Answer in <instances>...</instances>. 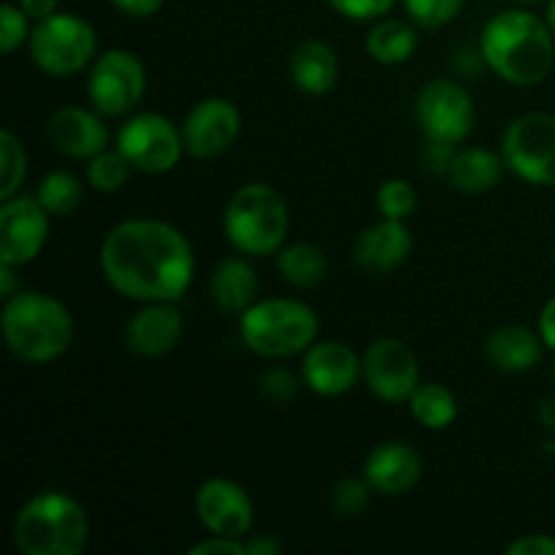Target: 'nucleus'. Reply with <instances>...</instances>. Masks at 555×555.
<instances>
[{
	"label": "nucleus",
	"instance_id": "nucleus-28",
	"mask_svg": "<svg viewBox=\"0 0 555 555\" xmlns=\"http://www.w3.org/2000/svg\"><path fill=\"white\" fill-rule=\"evenodd\" d=\"M36 198L52 217H68L85 201V184L70 171H52L38 182Z\"/></svg>",
	"mask_w": 555,
	"mask_h": 555
},
{
	"label": "nucleus",
	"instance_id": "nucleus-22",
	"mask_svg": "<svg viewBox=\"0 0 555 555\" xmlns=\"http://www.w3.org/2000/svg\"><path fill=\"white\" fill-rule=\"evenodd\" d=\"M542 336L526 325H499L486 339V356L499 372L520 374L542 361Z\"/></svg>",
	"mask_w": 555,
	"mask_h": 555
},
{
	"label": "nucleus",
	"instance_id": "nucleus-43",
	"mask_svg": "<svg viewBox=\"0 0 555 555\" xmlns=\"http://www.w3.org/2000/svg\"><path fill=\"white\" fill-rule=\"evenodd\" d=\"M14 293H20L16 291V271H14V266H5V263H0V298H11L14 296Z\"/></svg>",
	"mask_w": 555,
	"mask_h": 555
},
{
	"label": "nucleus",
	"instance_id": "nucleus-32",
	"mask_svg": "<svg viewBox=\"0 0 555 555\" xmlns=\"http://www.w3.org/2000/svg\"><path fill=\"white\" fill-rule=\"evenodd\" d=\"M466 0H404L406 16L423 30H439L461 14Z\"/></svg>",
	"mask_w": 555,
	"mask_h": 555
},
{
	"label": "nucleus",
	"instance_id": "nucleus-34",
	"mask_svg": "<svg viewBox=\"0 0 555 555\" xmlns=\"http://www.w3.org/2000/svg\"><path fill=\"white\" fill-rule=\"evenodd\" d=\"M30 16L20 9V3L0 5V49L5 54L16 52L22 43L30 41Z\"/></svg>",
	"mask_w": 555,
	"mask_h": 555
},
{
	"label": "nucleus",
	"instance_id": "nucleus-8",
	"mask_svg": "<svg viewBox=\"0 0 555 555\" xmlns=\"http://www.w3.org/2000/svg\"><path fill=\"white\" fill-rule=\"evenodd\" d=\"M502 157L509 171L537 188H555V114L529 112L507 125Z\"/></svg>",
	"mask_w": 555,
	"mask_h": 555
},
{
	"label": "nucleus",
	"instance_id": "nucleus-6",
	"mask_svg": "<svg viewBox=\"0 0 555 555\" xmlns=\"http://www.w3.org/2000/svg\"><path fill=\"white\" fill-rule=\"evenodd\" d=\"M318 314L296 298H260L238 314V336L244 347L260 358L304 356L318 341Z\"/></svg>",
	"mask_w": 555,
	"mask_h": 555
},
{
	"label": "nucleus",
	"instance_id": "nucleus-13",
	"mask_svg": "<svg viewBox=\"0 0 555 555\" xmlns=\"http://www.w3.org/2000/svg\"><path fill=\"white\" fill-rule=\"evenodd\" d=\"M49 217L36 193L0 201V263L20 269L36 260L47 244Z\"/></svg>",
	"mask_w": 555,
	"mask_h": 555
},
{
	"label": "nucleus",
	"instance_id": "nucleus-9",
	"mask_svg": "<svg viewBox=\"0 0 555 555\" xmlns=\"http://www.w3.org/2000/svg\"><path fill=\"white\" fill-rule=\"evenodd\" d=\"M117 150L139 173H168L184 155L182 128L157 112L133 114L117 133Z\"/></svg>",
	"mask_w": 555,
	"mask_h": 555
},
{
	"label": "nucleus",
	"instance_id": "nucleus-2",
	"mask_svg": "<svg viewBox=\"0 0 555 555\" xmlns=\"http://www.w3.org/2000/svg\"><path fill=\"white\" fill-rule=\"evenodd\" d=\"M480 54L488 68L507 85L537 87L553 70L555 36L534 11L507 9L482 27Z\"/></svg>",
	"mask_w": 555,
	"mask_h": 555
},
{
	"label": "nucleus",
	"instance_id": "nucleus-17",
	"mask_svg": "<svg viewBox=\"0 0 555 555\" xmlns=\"http://www.w3.org/2000/svg\"><path fill=\"white\" fill-rule=\"evenodd\" d=\"M47 139L57 155L70 160H90L108 146V128L101 112L63 106L49 117Z\"/></svg>",
	"mask_w": 555,
	"mask_h": 555
},
{
	"label": "nucleus",
	"instance_id": "nucleus-27",
	"mask_svg": "<svg viewBox=\"0 0 555 555\" xmlns=\"http://www.w3.org/2000/svg\"><path fill=\"white\" fill-rule=\"evenodd\" d=\"M406 404H410L412 417L423 428H428V431H444L459 417V399L442 383L417 385V390L412 393V399Z\"/></svg>",
	"mask_w": 555,
	"mask_h": 555
},
{
	"label": "nucleus",
	"instance_id": "nucleus-33",
	"mask_svg": "<svg viewBox=\"0 0 555 555\" xmlns=\"http://www.w3.org/2000/svg\"><path fill=\"white\" fill-rule=\"evenodd\" d=\"M374 488L369 486V480H358V477H345L334 486V493H331V502H334V509L341 515V518H358V515L366 513L369 499H372Z\"/></svg>",
	"mask_w": 555,
	"mask_h": 555
},
{
	"label": "nucleus",
	"instance_id": "nucleus-40",
	"mask_svg": "<svg viewBox=\"0 0 555 555\" xmlns=\"http://www.w3.org/2000/svg\"><path fill=\"white\" fill-rule=\"evenodd\" d=\"M244 545H247V555H276V553H282V542L274 540L271 534H247Z\"/></svg>",
	"mask_w": 555,
	"mask_h": 555
},
{
	"label": "nucleus",
	"instance_id": "nucleus-16",
	"mask_svg": "<svg viewBox=\"0 0 555 555\" xmlns=\"http://www.w3.org/2000/svg\"><path fill=\"white\" fill-rule=\"evenodd\" d=\"M301 377L312 393L336 399L356 388L363 379V358L345 341H314L301 361Z\"/></svg>",
	"mask_w": 555,
	"mask_h": 555
},
{
	"label": "nucleus",
	"instance_id": "nucleus-30",
	"mask_svg": "<svg viewBox=\"0 0 555 555\" xmlns=\"http://www.w3.org/2000/svg\"><path fill=\"white\" fill-rule=\"evenodd\" d=\"M0 201L22 193L27 177V152L11 130L0 133Z\"/></svg>",
	"mask_w": 555,
	"mask_h": 555
},
{
	"label": "nucleus",
	"instance_id": "nucleus-11",
	"mask_svg": "<svg viewBox=\"0 0 555 555\" xmlns=\"http://www.w3.org/2000/svg\"><path fill=\"white\" fill-rule=\"evenodd\" d=\"M415 117L426 141L455 146L475 130V101L453 79H434L421 90L415 101Z\"/></svg>",
	"mask_w": 555,
	"mask_h": 555
},
{
	"label": "nucleus",
	"instance_id": "nucleus-19",
	"mask_svg": "<svg viewBox=\"0 0 555 555\" xmlns=\"http://www.w3.org/2000/svg\"><path fill=\"white\" fill-rule=\"evenodd\" d=\"M423 461L406 442H383L366 455L363 477L383 496H404L421 482Z\"/></svg>",
	"mask_w": 555,
	"mask_h": 555
},
{
	"label": "nucleus",
	"instance_id": "nucleus-25",
	"mask_svg": "<svg viewBox=\"0 0 555 555\" xmlns=\"http://www.w3.org/2000/svg\"><path fill=\"white\" fill-rule=\"evenodd\" d=\"M276 269H280V276L291 287L312 291V287H318L328 276V258H325V253L318 244H285L276 253Z\"/></svg>",
	"mask_w": 555,
	"mask_h": 555
},
{
	"label": "nucleus",
	"instance_id": "nucleus-4",
	"mask_svg": "<svg viewBox=\"0 0 555 555\" xmlns=\"http://www.w3.org/2000/svg\"><path fill=\"white\" fill-rule=\"evenodd\" d=\"M11 537L25 555H79L90 540V518L74 496L47 491L22 504Z\"/></svg>",
	"mask_w": 555,
	"mask_h": 555
},
{
	"label": "nucleus",
	"instance_id": "nucleus-23",
	"mask_svg": "<svg viewBox=\"0 0 555 555\" xmlns=\"http://www.w3.org/2000/svg\"><path fill=\"white\" fill-rule=\"evenodd\" d=\"M291 79L304 95H325L339 81V57L325 41L309 38L293 49Z\"/></svg>",
	"mask_w": 555,
	"mask_h": 555
},
{
	"label": "nucleus",
	"instance_id": "nucleus-12",
	"mask_svg": "<svg viewBox=\"0 0 555 555\" xmlns=\"http://www.w3.org/2000/svg\"><path fill=\"white\" fill-rule=\"evenodd\" d=\"M363 383L385 404H406L421 385V366L410 345L379 336L363 352Z\"/></svg>",
	"mask_w": 555,
	"mask_h": 555
},
{
	"label": "nucleus",
	"instance_id": "nucleus-44",
	"mask_svg": "<svg viewBox=\"0 0 555 555\" xmlns=\"http://www.w3.org/2000/svg\"><path fill=\"white\" fill-rule=\"evenodd\" d=\"M545 22H547V25H551V30H553V36H555V0H551V3H547Z\"/></svg>",
	"mask_w": 555,
	"mask_h": 555
},
{
	"label": "nucleus",
	"instance_id": "nucleus-3",
	"mask_svg": "<svg viewBox=\"0 0 555 555\" xmlns=\"http://www.w3.org/2000/svg\"><path fill=\"white\" fill-rule=\"evenodd\" d=\"M3 339L11 356L30 366H47L74 345V314L54 296L20 291L3 301Z\"/></svg>",
	"mask_w": 555,
	"mask_h": 555
},
{
	"label": "nucleus",
	"instance_id": "nucleus-39",
	"mask_svg": "<svg viewBox=\"0 0 555 555\" xmlns=\"http://www.w3.org/2000/svg\"><path fill=\"white\" fill-rule=\"evenodd\" d=\"M117 11H122L125 16H133V20H146V16L157 14L163 9L166 0H108Z\"/></svg>",
	"mask_w": 555,
	"mask_h": 555
},
{
	"label": "nucleus",
	"instance_id": "nucleus-31",
	"mask_svg": "<svg viewBox=\"0 0 555 555\" xmlns=\"http://www.w3.org/2000/svg\"><path fill=\"white\" fill-rule=\"evenodd\" d=\"M377 209L388 220H406L417 209V193L406 179H385L377 190Z\"/></svg>",
	"mask_w": 555,
	"mask_h": 555
},
{
	"label": "nucleus",
	"instance_id": "nucleus-18",
	"mask_svg": "<svg viewBox=\"0 0 555 555\" xmlns=\"http://www.w3.org/2000/svg\"><path fill=\"white\" fill-rule=\"evenodd\" d=\"M184 320L173 301H152L125 325V347L139 358H163L182 341Z\"/></svg>",
	"mask_w": 555,
	"mask_h": 555
},
{
	"label": "nucleus",
	"instance_id": "nucleus-1",
	"mask_svg": "<svg viewBox=\"0 0 555 555\" xmlns=\"http://www.w3.org/2000/svg\"><path fill=\"white\" fill-rule=\"evenodd\" d=\"M103 280L130 301H179L195 274V253L171 222L125 220L103 236L98 253Z\"/></svg>",
	"mask_w": 555,
	"mask_h": 555
},
{
	"label": "nucleus",
	"instance_id": "nucleus-29",
	"mask_svg": "<svg viewBox=\"0 0 555 555\" xmlns=\"http://www.w3.org/2000/svg\"><path fill=\"white\" fill-rule=\"evenodd\" d=\"M130 171H133V166L117 146L114 150L106 146V150L87 160V182L98 193H117L130 179Z\"/></svg>",
	"mask_w": 555,
	"mask_h": 555
},
{
	"label": "nucleus",
	"instance_id": "nucleus-36",
	"mask_svg": "<svg viewBox=\"0 0 555 555\" xmlns=\"http://www.w3.org/2000/svg\"><path fill=\"white\" fill-rule=\"evenodd\" d=\"M336 14L356 22H377L396 5V0H328Z\"/></svg>",
	"mask_w": 555,
	"mask_h": 555
},
{
	"label": "nucleus",
	"instance_id": "nucleus-26",
	"mask_svg": "<svg viewBox=\"0 0 555 555\" xmlns=\"http://www.w3.org/2000/svg\"><path fill=\"white\" fill-rule=\"evenodd\" d=\"M417 33L404 20H383L374 22L366 36V52L379 65H401L415 54Z\"/></svg>",
	"mask_w": 555,
	"mask_h": 555
},
{
	"label": "nucleus",
	"instance_id": "nucleus-38",
	"mask_svg": "<svg viewBox=\"0 0 555 555\" xmlns=\"http://www.w3.org/2000/svg\"><path fill=\"white\" fill-rule=\"evenodd\" d=\"M507 555H555V537L526 534L507 545Z\"/></svg>",
	"mask_w": 555,
	"mask_h": 555
},
{
	"label": "nucleus",
	"instance_id": "nucleus-10",
	"mask_svg": "<svg viewBox=\"0 0 555 555\" xmlns=\"http://www.w3.org/2000/svg\"><path fill=\"white\" fill-rule=\"evenodd\" d=\"M146 92L144 63L128 49H108L90 65L87 95L103 117H125Z\"/></svg>",
	"mask_w": 555,
	"mask_h": 555
},
{
	"label": "nucleus",
	"instance_id": "nucleus-15",
	"mask_svg": "<svg viewBox=\"0 0 555 555\" xmlns=\"http://www.w3.org/2000/svg\"><path fill=\"white\" fill-rule=\"evenodd\" d=\"M195 515L209 534L233 540H244L255 524L253 499L228 477H211L195 491Z\"/></svg>",
	"mask_w": 555,
	"mask_h": 555
},
{
	"label": "nucleus",
	"instance_id": "nucleus-20",
	"mask_svg": "<svg viewBox=\"0 0 555 555\" xmlns=\"http://www.w3.org/2000/svg\"><path fill=\"white\" fill-rule=\"evenodd\" d=\"M412 253V233L404 220H383L361 231L352 247V260L366 274H390L399 269Z\"/></svg>",
	"mask_w": 555,
	"mask_h": 555
},
{
	"label": "nucleus",
	"instance_id": "nucleus-37",
	"mask_svg": "<svg viewBox=\"0 0 555 555\" xmlns=\"http://www.w3.org/2000/svg\"><path fill=\"white\" fill-rule=\"evenodd\" d=\"M190 555H247V545H244V540L211 534L209 540L190 547Z\"/></svg>",
	"mask_w": 555,
	"mask_h": 555
},
{
	"label": "nucleus",
	"instance_id": "nucleus-45",
	"mask_svg": "<svg viewBox=\"0 0 555 555\" xmlns=\"http://www.w3.org/2000/svg\"><path fill=\"white\" fill-rule=\"evenodd\" d=\"M515 3H529V5H534V3H545V0H515Z\"/></svg>",
	"mask_w": 555,
	"mask_h": 555
},
{
	"label": "nucleus",
	"instance_id": "nucleus-14",
	"mask_svg": "<svg viewBox=\"0 0 555 555\" xmlns=\"http://www.w3.org/2000/svg\"><path fill=\"white\" fill-rule=\"evenodd\" d=\"M242 133V112L225 98H204L182 122L184 152L195 160H215L236 144Z\"/></svg>",
	"mask_w": 555,
	"mask_h": 555
},
{
	"label": "nucleus",
	"instance_id": "nucleus-46",
	"mask_svg": "<svg viewBox=\"0 0 555 555\" xmlns=\"http://www.w3.org/2000/svg\"><path fill=\"white\" fill-rule=\"evenodd\" d=\"M553 374H555V366H553Z\"/></svg>",
	"mask_w": 555,
	"mask_h": 555
},
{
	"label": "nucleus",
	"instance_id": "nucleus-5",
	"mask_svg": "<svg viewBox=\"0 0 555 555\" xmlns=\"http://www.w3.org/2000/svg\"><path fill=\"white\" fill-rule=\"evenodd\" d=\"M291 211L276 188L266 182L242 184L222 211L228 244L247 258H269L285 247Z\"/></svg>",
	"mask_w": 555,
	"mask_h": 555
},
{
	"label": "nucleus",
	"instance_id": "nucleus-41",
	"mask_svg": "<svg viewBox=\"0 0 555 555\" xmlns=\"http://www.w3.org/2000/svg\"><path fill=\"white\" fill-rule=\"evenodd\" d=\"M16 3H20V9L25 11L33 22H41L47 20V16L57 14L60 0H16Z\"/></svg>",
	"mask_w": 555,
	"mask_h": 555
},
{
	"label": "nucleus",
	"instance_id": "nucleus-24",
	"mask_svg": "<svg viewBox=\"0 0 555 555\" xmlns=\"http://www.w3.org/2000/svg\"><path fill=\"white\" fill-rule=\"evenodd\" d=\"M504 168L507 163L502 155L486 150V146H469V150L455 152L448 168V179L461 193L480 195L502 182Z\"/></svg>",
	"mask_w": 555,
	"mask_h": 555
},
{
	"label": "nucleus",
	"instance_id": "nucleus-42",
	"mask_svg": "<svg viewBox=\"0 0 555 555\" xmlns=\"http://www.w3.org/2000/svg\"><path fill=\"white\" fill-rule=\"evenodd\" d=\"M540 336L547 350L555 352V296L542 307L540 312Z\"/></svg>",
	"mask_w": 555,
	"mask_h": 555
},
{
	"label": "nucleus",
	"instance_id": "nucleus-21",
	"mask_svg": "<svg viewBox=\"0 0 555 555\" xmlns=\"http://www.w3.org/2000/svg\"><path fill=\"white\" fill-rule=\"evenodd\" d=\"M209 296L228 314H244L258 301V274L247 258H222L211 269Z\"/></svg>",
	"mask_w": 555,
	"mask_h": 555
},
{
	"label": "nucleus",
	"instance_id": "nucleus-35",
	"mask_svg": "<svg viewBox=\"0 0 555 555\" xmlns=\"http://www.w3.org/2000/svg\"><path fill=\"white\" fill-rule=\"evenodd\" d=\"M258 383H260V393H263L266 399L276 401V404H285V401H291L298 390V379L293 377L291 369H285V366L266 369V372L260 374Z\"/></svg>",
	"mask_w": 555,
	"mask_h": 555
},
{
	"label": "nucleus",
	"instance_id": "nucleus-7",
	"mask_svg": "<svg viewBox=\"0 0 555 555\" xmlns=\"http://www.w3.org/2000/svg\"><path fill=\"white\" fill-rule=\"evenodd\" d=\"M27 49H30V60L38 70L65 79V76L81 74L95 63L98 36L95 27L87 20L57 11V14L36 22Z\"/></svg>",
	"mask_w": 555,
	"mask_h": 555
}]
</instances>
